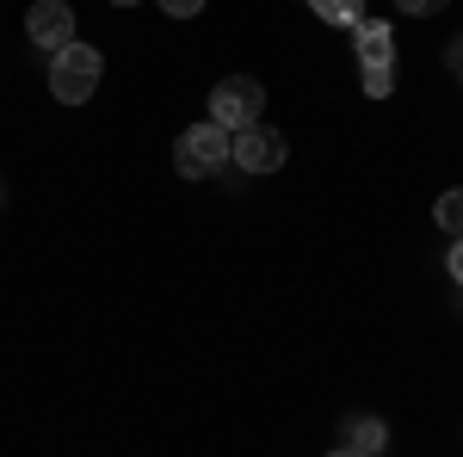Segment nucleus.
Instances as JSON below:
<instances>
[{
	"instance_id": "9d476101",
	"label": "nucleus",
	"mask_w": 463,
	"mask_h": 457,
	"mask_svg": "<svg viewBox=\"0 0 463 457\" xmlns=\"http://www.w3.org/2000/svg\"><path fill=\"white\" fill-rule=\"evenodd\" d=\"M390 87H395V69H371L364 74V93H371V100H390Z\"/></svg>"
},
{
	"instance_id": "423d86ee",
	"label": "nucleus",
	"mask_w": 463,
	"mask_h": 457,
	"mask_svg": "<svg viewBox=\"0 0 463 457\" xmlns=\"http://www.w3.org/2000/svg\"><path fill=\"white\" fill-rule=\"evenodd\" d=\"M358 74L371 69H395V32L383 25V19H358Z\"/></svg>"
},
{
	"instance_id": "6e6552de",
	"label": "nucleus",
	"mask_w": 463,
	"mask_h": 457,
	"mask_svg": "<svg viewBox=\"0 0 463 457\" xmlns=\"http://www.w3.org/2000/svg\"><path fill=\"white\" fill-rule=\"evenodd\" d=\"M316 6L321 25H340V32H353L358 19H364V0H309Z\"/></svg>"
},
{
	"instance_id": "1a4fd4ad",
	"label": "nucleus",
	"mask_w": 463,
	"mask_h": 457,
	"mask_svg": "<svg viewBox=\"0 0 463 457\" xmlns=\"http://www.w3.org/2000/svg\"><path fill=\"white\" fill-rule=\"evenodd\" d=\"M432 223L451 229V235H463V186H458V192H445V198L432 205Z\"/></svg>"
},
{
	"instance_id": "f257e3e1",
	"label": "nucleus",
	"mask_w": 463,
	"mask_h": 457,
	"mask_svg": "<svg viewBox=\"0 0 463 457\" xmlns=\"http://www.w3.org/2000/svg\"><path fill=\"white\" fill-rule=\"evenodd\" d=\"M99 74H106V56L74 37V43H62V50L50 56V93H56L62 106H87L93 87H99Z\"/></svg>"
},
{
	"instance_id": "9b49d317",
	"label": "nucleus",
	"mask_w": 463,
	"mask_h": 457,
	"mask_svg": "<svg viewBox=\"0 0 463 457\" xmlns=\"http://www.w3.org/2000/svg\"><path fill=\"white\" fill-rule=\"evenodd\" d=\"M161 13H167V19H198L204 0H161Z\"/></svg>"
},
{
	"instance_id": "20e7f679",
	"label": "nucleus",
	"mask_w": 463,
	"mask_h": 457,
	"mask_svg": "<svg viewBox=\"0 0 463 457\" xmlns=\"http://www.w3.org/2000/svg\"><path fill=\"white\" fill-rule=\"evenodd\" d=\"M285 155H290L285 130H272V124H248V130H235V142H229V161L241 174H279Z\"/></svg>"
},
{
	"instance_id": "2eb2a0df",
	"label": "nucleus",
	"mask_w": 463,
	"mask_h": 457,
	"mask_svg": "<svg viewBox=\"0 0 463 457\" xmlns=\"http://www.w3.org/2000/svg\"><path fill=\"white\" fill-rule=\"evenodd\" d=\"M327 457H371V452H358V445H340V452H327Z\"/></svg>"
},
{
	"instance_id": "4468645a",
	"label": "nucleus",
	"mask_w": 463,
	"mask_h": 457,
	"mask_svg": "<svg viewBox=\"0 0 463 457\" xmlns=\"http://www.w3.org/2000/svg\"><path fill=\"white\" fill-rule=\"evenodd\" d=\"M445 69L463 74V37H451V43H445Z\"/></svg>"
},
{
	"instance_id": "7ed1b4c3",
	"label": "nucleus",
	"mask_w": 463,
	"mask_h": 457,
	"mask_svg": "<svg viewBox=\"0 0 463 457\" xmlns=\"http://www.w3.org/2000/svg\"><path fill=\"white\" fill-rule=\"evenodd\" d=\"M260 111H266V87L253 74H229L211 87V118L222 130H248V124H260Z\"/></svg>"
},
{
	"instance_id": "f03ea898",
	"label": "nucleus",
	"mask_w": 463,
	"mask_h": 457,
	"mask_svg": "<svg viewBox=\"0 0 463 457\" xmlns=\"http://www.w3.org/2000/svg\"><path fill=\"white\" fill-rule=\"evenodd\" d=\"M229 142H235V130H222L216 118L192 124V130H179V142H174L179 179H211L216 167H229Z\"/></svg>"
},
{
	"instance_id": "0eeeda50",
	"label": "nucleus",
	"mask_w": 463,
	"mask_h": 457,
	"mask_svg": "<svg viewBox=\"0 0 463 457\" xmlns=\"http://www.w3.org/2000/svg\"><path fill=\"white\" fill-rule=\"evenodd\" d=\"M346 445H358V452H383V445H390V426L377 421V414H353V421H346Z\"/></svg>"
},
{
	"instance_id": "dca6fc26",
	"label": "nucleus",
	"mask_w": 463,
	"mask_h": 457,
	"mask_svg": "<svg viewBox=\"0 0 463 457\" xmlns=\"http://www.w3.org/2000/svg\"><path fill=\"white\" fill-rule=\"evenodd\" d=\"M111 6H137V0H111Z\"/></svg>"
},
{
	"instance_id": "ddd939ff",
	"label": "nucleus",
	"mask_w": 463,
	"mask_h": 457,
	"mask_svg": "<svg viewBox=\"0 0 463 457\" xmlns=\"http://www.w3.org/2000/svg\"><path fill=\"white\" fill-rule=\"evenodd\" d=\"M445 272L463 284V235H451V253H445Z\"/></svg>"
},
{
	"instance_id": "f3484780",
	"label": "nucleus",
	"mask_w": 463,
	"mask_h": 457,
	"mask_svg": "<svg viewBox=\"0 0 463 457\" xmlns=\"http://www.w3.org/2000/svg\"><path fill=\"white\" fill-rule=\"evenodd\" d=\"M0 205H6V186H0Z\"/></svg>"
},
{
	"instance_id": "f8f14e48",
	"label": "nucleus",
	"mask_w": 463,
	"mask_h": 457,
	"mask_svg": "<svg viewBox=\"0 0 463 457\" xmlns=\"http://www.w3.org/2000/svg\"><path fill=\"white\" fill-rule=\"evenodd\" d=\"M445 0H395V13H408V19H432Z\"/></svg>"
},
{
	"instance_id": "39448f33",
	"label": "nucleus",
	"mask_w": 463,
	"mask_h": 457,
	"mask_svg": "<svg viewBox=\"0 0 463 457\" xmlns=\"http://www.w3.org/2000/svg\"><path fill=\"white\" fill-rule=\"evenodd\" d=\"M25 37H32L37 50H62V43H74V6L69 0H37L32 13H25Z\"/></svg>"
}]
</instances>
